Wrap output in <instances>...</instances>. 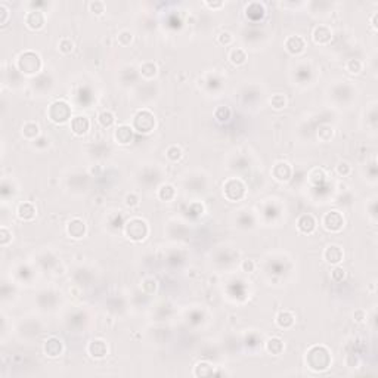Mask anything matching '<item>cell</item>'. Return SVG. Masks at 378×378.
<instances>
[{
	"label": "cell",
	"instance_id": "obj_29",
	"mask_svg": "<svg viewBox=\"0 0 378 378\" xmlns=\"http://www.w3.org/2000/svg\"><path fill=\"white\" fill-rule=\"evenodd\" d=\"M164 155H165V160H167L168 163L176 164V163H179V161L183 158V155H185V154H183L182 146H179V145L173 143V145H168V146L165 148Z\"/></svg>",
	"mask_w": 378,
	"mask_h": 378
},
{
	"label": "cell",
	"instance_id": "obj_42",
	"mask_svg": "<svg viewBox=\"0 0 378 378\" xmlns=\"http://www.w3.org/2000/svg\"><path fill=\"white\" fill-rule=\"evenodd\" d=\"M58 50H59V53H62V55H70L71 52L74 50V42L71 40L70 37H62V39H59V42H58Z\"/></svg>",
	"mask_w": 378,
	"mask_h": 378
},
{
	"label": "cell",
	"instance_id": "obj_4",
	"mask_svg": "<svg viewBox=\"0 0 378 378\" xmlns=\"http://www.w3.org/2000/svg\"><path fill=\"white\" fill-rule=\"evenodd\" d=\"M130 126L139 135H151L157 127V118L149 108H141L133 114Z\"/></svg>",
	"mask_w": 378,
	"mask_h": 378
},
{
	"label": "cell",
	"instance_id": "obj_43",
	"mask_svg": "<svg viewBox=\"0 0 378 378\" xmlns=\"http://www.w3.org/2000/svg\"><path fill=\"white\" fill-rule=\"evenodd\" d=\"M344 278H346V270H344V267L343 266H334V269L331 270V279L334 281V282H343L344 281Z\"/></svg>",
	"mask_w": 378,
	"mask_h": 378
},
{
	"label": "cell",
	"instance_id": "obj_25",
	"mask_svg": "<svg viewBox=\"0 0 378 378\" xmlns=\"http://www.w3.org/2000/svg\"><path fill=\"white\" fill-rule=\"evenodd\" d=\"M138 72L145 81H151L158 75V65L154 61H143L138 68Z\"/></svg>",
	"mask_w": 378,
	"mask_h": 378
},
{
	"label": "cell",
	"instance_id": "obj_35",
	"mask_svg": "<svg viewBox=\"0 0 378 378\" xmlns=\"http://www.w3.org/2000/svg\"><path fill=\"white\" fill-rule=\"evenodd\" d=\"M269 105L275 111H282L288 105V99L284 93H273L269 98Z\"/></svg>",
	"mask_w": 378,
	"mask_h": 378
},
{
	"label": "cell",
	"instance_id": "obj_31",
	"mask_svg": "<svg viewBox=\"0 0 378 378\" xmlns=\"http://www.w3.org/2000/svg\"><path fill=\"white\" fill-rule=\"evenodd\" d=\"M344 70L350 75H359L365 70V62L359 58H350L344 62Z\"/></svg>",
	"mask_w": 378,
	"mask_h": 378
},
{
	"label": "cell",
	"instance_id": "obj_41",
	"mask_svg": "<svg viewBox=\"0 0 378 378\" xmlns=\"http://www.w3.org/2000/svg\"><path fill=\"white\" fill-rule=\"evenodd\" d=\"M366 217L372 225H377V198L372 197L366 203Z\"/></svg>",
	"mask_w": 378,
	"mask_h": 378
},
{
	"label": "cell",
	"instance_id": "obj_13",
	"mask_svg": "<svg viewBox=\"0 0 378 378\" xmlns=\"http://www.w3.org/2000/svg\"><path fill=\"white\" fill-rule=\"evenodd\" d=\"M267 14V8L263 2H248L244 8V15L250 23H260Z\"/></svg>",
	"mask_w": 378,
	"mask_h": 378
},
{
	"label": "cell",
	"instance_id": "obj_9",
	"mask_svg": "<svg viewBox=\"0 0 378 378\" xmlns=\"http://www.w3.org/2000/svg\"><path fill=\"white\" fill-rule=\"evenodd\" d=\"M312 42L316 46H327L332 42L334 37V31L330 25L327 24H316L312 30Z\"/></svg>",
	"mask_w": 378,
	"mask_h": 378
},
{
	"label": "cell",
	"instance_id": "obj_26",
	"mask_svg": "<svg viewBox=\"0 0 378 378\" xmlns=\"http://www.w3.org/2000/svg\"><path fill=\"white\" fill-rule=\"evenodd\" d=\"M177 197V189L171 183H161L157 189V198L163 203H171Z\"/></svg>",
	"mask_w": 378,
	"mask_h": 378
},
{
	"label": "cell",
	"instance_id": "obj_50",
	"mask_svg": "<svg viewBox=\"0 0 378 378\" xmlns=\"http://www.w3.org/2000/svg\"><path fill=\"white\" fill-rule=\"evenodd\" d=\"M368 319V313L363 309H357L353 313V321L356 324H363Z\"/></svg>",
	"mask_w": 378,
	"mask_h": 378
},
{
	"label": "cell",
	"instance_id": "obj_12",
	"mask_svg": "<svg viewBox=\"0 0 378 378\" xmlns=\"http://www.w3.org/2000/svg\"><path fill=\"white\" fill-rule=\"evenodd\" d=\"M296 228L302 235H312L318 229V219L312 213H303L297 217Z\"/></svg>",
	"mask_w": 378,
	"mask_h": 378
},
{
	"label": "cell",
	"instance_id": "obj_18",
	"mask_svg": "<svg viewBox=\"0 0 378 378\" xmlns=\"http://www.w3.org/2000/svg\"><path fill=\"white\" fill-rule=\"evenodd\" d=\"M87 354L92 357V359H96V360H101L104 357H107L108 354V344L105 340L102 338H94L92 340L89 344H87Z\"/></svg>",
	"mask_w": 378,
	"mask_h": 378
},
{
	"label": "cell",
	"instance_id": "obj_3",
	"mask_svg": "<svg viewBox=\"0 0 378 378\" xmlns=\"http://www.w3.org/2000/svg\"><path fill=\"white\" fill-rule=\"evenodd\" d=\"M151 234V228H149V223L142 219V217H138V216H133L130 219H127L124 222V226H123V235L126 236L129 241L132 242H143L148 236Z\"/></svg>",
	"mask_w": 378,
	"mask_h": 378
},
{
	"label": "cell",
	"instance_id": "obj_32",
	"mask_svg": "<svg viewBox=\"0 0 378 378\" xmlns=\"http://www.w3.org/2000/svg\"><path fill=\"white\" fill-rule=\"evenodd\" d=\"M98 123H99V126L101 127H104V129H111L114 124H116V121H117V117H116V114L113 113V111H110V110H104V111H101L99 114H98Z\"/></svg>",
	"mask_w": 378,
	"mask_h": 378
},
{
	"label": "cell",
	"instance_id": "obj_22",
	"mask_svg": "<svg viewBox=\"0 0 378 378\" xmlns=\"http://www.w3.org/2000/svg\"><path fill=\"white\" fill-rule=\"evenodd\" d=\"M247 59H248V53H247V50H245L244 47L234 46L231 47L229 52H228V61H229L234 67H242V65H245Z\"/></svg>",
	"mask_w": 378,
	"mask_h": 378
},
{
	"label": "cell",
	"instance_id": "obj_51",
	"mask_svg": "<svg viewBox=\"0 0 378 378\" xmlns=\"http://www.w3.org/2000/svg\"><path fill=\"white\" fill-rule=\"evenodd\" d=\"M203 5H204L207 9H210V11H219V9H222V8L225 6V2H220V0L210 2V0H207V2H203Z\"/></svg>",
	"mask_w": 378,
	"mask_h": 378
},
{
	"label": "cell",
	"instance_id": "obj_48",
	"mask_svg": "<svg viewBox=\"0 0 378 378\" xmlns=\"http://www.w3.org/2000/svg\"><path fill=\"white\" fill-rule=\"evenodd\" d=\"M9 18H11V11H9V8H8L5 3H0V25H2V27L6 25L8 21H9Z\"/></svg>",
	"mask_w": 378,
	"mask_h": 378
},
{
	"label": "cell",
	"instance_id": "obj_2",
	"mask_svg": "<svg viewBox=\"0 0 378 378\" xmlns=\"http://www.w3.org/2000/svg\"><path fill=\"white\" fill-rule=\"evenodd\" d=\"M15 68L25 77H34L43 70V59L34 50H24L15 59Z\"/></svg>",
	"mask_w": 378,
	"mask_h": 378
},
{
	"label": "cell",
	"instance_id": "obj_15",
	"mask_svg": "<svg viewBox=\"0 0 378 378\" xmlns=\"http://www.w3.org/2000/svg\"><path fill=\"white\" fill-rule=\"evenodd\" d=\"M64 349H65L64 341L59 337H56V335L47 337L46 340H45V343H43V352L50 359L59 357L61 354L64 353Z\"/></svg>",
	"mask_w": 378,
	"mask_h": 378
},
{
	"label": "cell",
	"instance_id": "obj_17",
	"mask_svg": "<svg viewBox=\"0 0 378 378\" xmlns=\"http://www.w3.org/2000/svg\"><path fill=\"white\" fill-rule=\"evenodd\" d=\"M70 130L72 132L74 136H86L90 130V120L86 116H75L71 118L70 121Z\"/></svg>",
	"mask_w": 378,
	"mask_h": 378
},
{
	"label": "cell",
	"instance_id": "obj_10",
	"mask_svg": "<svg viewBox=\"0 0 378 378\" xmlns=\"http://www.w3.org/2000/svg\"><path fill=\"white\" fill-rule=\"evenodd\" d=\"M65 234L74 241H80L87 235V223L81 217H72L65 225Z\"/></svg>",
	"mask_w": 378,
	"mask_h": 378
},
{
	"label": "cell",
	"instance_id": "obj_1",
	"mask_svg": "<svg viewBox=\"0 0 378 378\" xmlns=\"http://www.w3.org/2000/svg\"><path fill=\"white\" fill-rule=\"evenodd\" d=\"M307 368L313 372H324L327 371L332 363V356L330 349L324 344H315L309 347L305 356Z\"/></svg>",
	"mask_w": 378,
	"mask_h": 378
},
{
	"label": "cell",
	"instance_id": "obj_49",
	"mask_svg": "<svg viewBox=\"0 0 378 378\" xmlns=\"http://www.w3.org/2000/svg\"><path fill=\"white\" fill-rule=\"evenodd\" d=\"M346 366L347 368H357L359 365H360V359H359V356L356 353H349L346 356Z\"/></svg>",
	"mask_w": 378,
	"mask_h": 378
},
{
	"label": "cell",
	"instance_id": "obj_47",
	"mask_svg": "<svg viewBox=\"0 0 378 378\" xmlns=\"http://www.w3.org/2000/svg\"><path fill=\"white\" fill-rule=\"evenodd\" d=\"M31 145H33V148L34 149H39V151H45L47 149L49 146H50V139L47 138V136H40L39 139H36L34 142H31Z\"/></svg>",
	"mask_w": 378,
	"mask_h": 378
},
{
	"label": "cell",
	"instance_id": "obj_27",
	"mask_svg": "<svg viewBox=\"0 0 378 378\" xmlns=\"http://www.w3.org/2000/svg\"><path fill=\"white\" fill-rule=\"evenodd\" d=\"M264 350L272 356H279L285 350L282 338L279 337H270L264 341Z\"/></svg>",
	"mask_w": 378,
	"mask_h": 378
},
{
	"label": "cell",
	"instance_id": "obj_23",
	"mask_svg": "<svg viewBox=\"0 0 378 378\" xmlns=\"http://www.w3.org/2000/svg\"><path fill=\"white\" fill-rule=\"evenodd\" d=\"M275 324L281 330H291L296 325V315L291 310H281L275 316Z\"/></svg>",
	"mask_w": 378,
	"mask_h": 378
},
{
	"label": "cell",
	"instance_id": "obj_37",
	"mask_svg": "<svg viewBox=\"0 0 378 378\" xmlns=\"http://www.w3.org/2000/svg\"><path fill=\"white\" fill-rule=\"evenodd\" d=\"M123 203H124V206H126L127 209L133 210V209L139 207V204H141V195H139L138 192H135V191H130V192H127V194L124 195Z\"/></svg>",
	"mask_w": 378,
	"mask_h": 378
},
{
	"label": "cell",
	"instance_id": "obj_24",
	"mask_svg": "<svg viewBox=\"0 0 378 378\" xmlns=\"http://www.w3.org/2000/svg\"><path fill=\"white\" fill-rule=\"evenodd\" d=\"M327 177H328V174L322 167H313L307 173V182L312 186H322L327 182Z\"/></svg>",
	"mask_w": 378,
	"mask_h": 378
},
{
	"label": "cell",
	"instance_id": "obj_16",
	"mask_svg": "<svg viewBox=\"0 0 378 378\" xmlns=\"http://www.w3.org/2000/svg\"><path fill=\"white\" fill-rule=\"evenodd\" d=\"M322 259L331 266H338L344 260V250L338 244H328L322 253Z\"/></svg>",
	"mask_w": 378,
	"mask_h": 378
},
{
	"label": "cell",
	"instance_id": "obj_46",
	"mask_svg": "<svg viewBox=\"0 0 378 378\" xmlns=\"http://www.w3.org/2000/svg\"><path fill=\"white\" fill-rule=\"evenodd\" d=\"M188 213L192 217H200L204 213V206L200 201H194L188 206Z\"/></svg>",
	"mask_w": 378,
	"mask_h": 378
},
{
	"label": "cell",
	"instance_id": "obj_44",
	"mask_svg": "<svg viewBox=\"0 0 378 378\" xmlns=\"http://www.w3.org/2000/svg\"><path fill=\"white\" fill-rule=\"evenodd\" d=\"M256 267H257L256 261L251 259H244L241 260V263H239V270L244 272V273H253L256 270Z\"/></svg>",
	"mask_w": 378,
	"mask_h": 378
},
{
	"label": "cell",
	"instance_id": "obj_19",
	"mask_svg": "<svg viewBox=\"0 0 378 378\" xmlns=\"http://www.w3.org/2000/svg\"><path fill=\"white\" fill-rule=\"evenodd\" d=\"M133 132L135 130L132 129L130 124H120V126L116 127L113 138H114V141L117 142L118 145L127 146V145H130L132 141H133Z\"/></svg>",
	"mask_w": 378,
	"mask_h": 378
},
{
	"label": "cell",
	"instance_id": "obj_34",
	"mask_svg": "<svg viewBox=\"0 0 378 378\" xmlns=\"http://www.w3.org/2000/svg\"><path fill=\"white\" fill-rule=\"evenodd\" d=\"M141 290L145 296H154L158 291V281L154 276H146L142 279Z\"/></svg>",
	"mask_w": 378,
	"mask_h": 378
},
{
	"label": "cell",
	"instance_id": "obj_8",
	"mask_svg": "<svg viewBox=\"0 0 378 378\" xmlns=\"http://www.w3.org/2000/svg\"><path fill=\"white\" fill-rule=\"evenodd\" d=\"M270 174H272V179L276 180L278 183H288L293 179L294 168L288 161L279 160V161H276L275 164L272 165Z\"/></svg>",
	"mask_w": 378,
	"mask_h": 378
},
{
	"label": "cell",
	"instance_id": "obj_52",
	"mask_svg": "<svg viewBox=\"0 0 378 378\" xmlns=\"http://www.w3.org/2000/svg\"><path fill=\"white\" fill-rule=\"evenodd\" d=\"M377 20H378V12L377 11H374V12H372V15L369 17V27L372 28V31H374V33H377L378 31Z\"/></svg>",
	"mask_w": 378,
	"mask_h": 378
},
{
	"label": "cell",
	"instance_id": "obj_11",
	"mask_svg": "<svg viewBox=\"0 0 378 378\" xmlns=\"http://www.w3.org/2000/svg\"><path fill=\"white\" fill-rule=\"evenodd\" d=\"M25 27L31 31H40L46 25V14L42 9H30L24 18Z\"/></svg>",
	"mask_w": 378,
	"mask_h": 378
},
{
	"label": "cell",
	"instance_id": "obj_38",
	"mask_svg": "<svg viewBox=\"0 0 378 378\" xmlns=\"http://www.w3.org/2000/svg\"><path fill=\"white\" fill-rule=\"evenodd\" d=\"M216 40H217V43H219L220 46L229 47L235 43V36H234L231 31L225 30V31H220V33L216 36Z\"/></svg>",
	"mask_w": 378,
	"mask_h": 378
},
{
	"label": "cell",
	"instance_id": "obj_14",
	"mask_svg": "<svg viewBox=\"0 0 378 378\" xmlns=\"http://www.w3.org/2000/svg\"><path fill=\"white\" fill-rule=\"evenodd\" d=\"M284 47L291 56H300L306 52V39L299 34L288 36L284 42Z\"/></svg>",
	"mask_w": 378,
	"mask_h": 378
},
{
	"label": "cell",
	"instance_id": "obj_33",
	"mask_svg": "<svg viewBox=\"0 0 378 378\" xmlns=\"http://www.w3.org/2000/svg\"><path fill=\"white\" fill-rule=\"evenodd\" d=\"M214 374V366L207 360H201L194 366V375L195 377H209Z\"/></svg>",
	"mask_w": 378,
	"mask_h": 378
},
{
	"label": "cell",
	"instance_id": "obj_7",
	"mask_svg": "<svg viewBox=\"0 0 378 378\" xmlns=\"http://www.w3.org/2000/svg\"><path fill=\"white\" fill-rule=\"evenodd\" d=\"M321 226L328 234H340L346 226V217L338 210H330L321 217Z\"/></svg>",
	"mask_w": 378,
	"mask_h": 378
},
{
	"label": "cell",
	"instance_id": "obj_36",
	"mask_svg": "<svg viewBox=\"0 0 378 378\" xmlns=\"http://www.w3.org/2000/svg\"><path fill=\"white\" fill-rule=\"evenodd\" d=\"M133 39H135V36H133V33L129 28H123V30H120L117 33V43L121 47L130 46L132 42H133Z\"/></svg>",
	"mask_w": 378,
	"mask_h": 378
},
{
	"label": "cell",
	"instance_id": "obj_20",
	"mask_svg": "<svg viewBox=\"0 0 378 378\" xmlns=\"http://www.w3.org/2000/svg\"><path fill=\"white\" fill-rule=\"evenodd\" d=\"M21 135L25 141L34 142L42 136V127L37 121H25L21 127Z\"/></svg>",
	"mask_w": 378,
	"mask_h": 378
},
{
	"label": "cell",
	"instance_id": "obj_30",
	"mask_svg": "<svg viewBox=\"0 0 378 378\" xmlns=\"http://www.w3.org/2000/svg\"><path fill=\"white\" fill-rule=\"evenodd\" d=\"M213 117L216 120V123H219V124H226V123H229L231 118H232V110H231V107H228V105H219V107H216V110H214V113H213Z\"/></svg>",
	"mask_w": 378,
	"mask_h": 378
},
{
	"label": "cell",
	"instance_id": "obj_39",
	"mask_svg": "<svg viewBox=\"0 0 378 378\" xmlns=\"http://www.w3.org/2000/svg\"><path fill=\"white\" fill-rule=\"evenodd\" d=\"M87 8H89V12L94 15V17H102L107 11V5L105 2L102 0H92L87 3Z\"/></svg>",
	"mask_w": 378,
	"mask_h": 378
},
{
	"label": "cell",
	"instance_id": "obj_5",
	"mask_svg": "<svg viewBox=\"0 0 378 378\" xmlns=\"http://www.w3.org/2000/svg\"><path fill=\"white\" fill-rule=\"evenodd\" d=\"M222 194L226 201L239 203L245 200L248 194V188H247V183L241 177H228L222 185Z\"/></svg>",
	"mask_w": 378,
	"mask_h": 378
},
{
	"label": "cell",
	"instance_id": "obj_45",
	"mask_svg": "<svg viewBox=\"0 0 378 378\" xmlns=\"http://www.w3.org/2000/svg\"><path fill=\"white\" fill-rule=\"evenodd\" d=\"M12 232L9 231V228H6V226H2L0 228V245L2 247H8L9 244H11V241H12Z\"/></svg>",
	"mask_w": 378,
	"mask_h": 378
},
{
	"label": "cell",
	"instance_id": "obj_40",
	"mask_svg": "<svg viewBox=\"0 0 378 378\" xmlns=\"http://www.w3.org/2000/svg\"><path fill=\"white\" fill-rule=\"evenodd\" d=\"M335 174L337 176H340V177H347V176H350L352 174V171H353V167L352 164L349 163V161H344V160H340L337 164H335Z\"/></svg>",
	"mask_w": 378,
	"mask_h": 378
},
{
	"label": "cell",
	"instance_id": "obj_6",
	"mask_svg": "<svg viewBox=\"0 0 378 378\" xmlns=\"http://www.w3.org/2000/svg\"><path fill=\"white\" fill-rule=\"evenodd\" d=\"M71 105L65 101V99H56L53 101L46 110L47 120L56 126H62L65 123L71 121Z\"/></svg>",
	"mask_w": 378,
	"mask_h": 378
},
{
	"label": "cell",
	"instance_id": "obj_28",
	"mask_svg": "<svg viewBox=\"0 0 378 378\" xmlns=\"http://www.w3.org/2000/svg\"><path fill=\"white\" fill-rule=\"evenodd\" d=\"M316 136H318V141L322 142V143H328L334 139L335 136V129L334 126H331L330 123H322L319 124V127L316 129Z\"/></svg>",
	"mask_w": 378,
	"mask_h": 378
},
{
	"label": "cell",
	"instance_id": "obj_21",
	"mask_svg": "<svg viewBox=\"0 0 378 378\" xmlns=\"http://www.w3.org/2000/svg\"><path fill=\"white\" fill-rule=\"evenodd\" d=\"M37 216V209L33 203L30 201H23L18 204L17 207V217L21 220V222H31L34 220Z\"/></svg>",
	"mask_w": 378,
	"mask_h": 378
}]
</instances>
